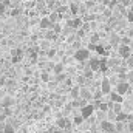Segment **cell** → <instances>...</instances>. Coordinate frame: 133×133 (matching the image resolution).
<instances>
[{
	"instance_id": "12",
	"label": "cell",
	"mask_w": 133,
	"mask_h": 133,
	"mask_svg": "<svg viewBox=\"0 0 133 133\" xmlns=\"http://www.w3.org/2000/svg\"><path fill=\"white\" fill-rule=\"evenodd\" d=\"M127 79H129V82H133V71H130V73L127 74Z\"/></svg>"
},
{
	"instance_id": "11",
	"label": "cell",
	"mask_w": 133,
	"mask_h": 133,
	"mask_svg": "<svg viewBox=\"0 0 133 133\" xmlns=\"http://www.w3.org/2000/svg\"><path fill=\"white\" fill-rule=\"evenodd\" d=\"M77 90H79L77 87H74V90H71V95H73L74 98H77V96H79V93H77Z\"/></svg>"
},
{
	"instance_id": "4",
	"label": "cell",
	"mask_w": 133,
	"mask_h": 133,
	"mask_svg": "<svg viewBox=\"0 0 133 133\" xmlns=\"http://www.w3.org/2000/svg\"><path fill=\"white\" fill-rule=\"evenodd\" d=\"M127 91H129V84H127V82H121V84L118 85V95L122 96V95H125Z\"/></svg>"
},
{
	"instance_id": "8",
	"label": "cell",
	"mask_w": 133,
	"mask_h": 133,
	"mask_svg": "<svg viewBox=\"0 0 133 133\" xmlns=\"http://www.w3.org/2000/svg\"><path fill=\"white\" fill-rule=\"evenodd\" d=\"M3 133H16V130H14V127H12V125H6V127H5V130H3Z\"/></svg>"
},
{
	"instance_id": "3",
	"label": "cell",
	"mask_w": 133,
	"mask_h": 133,
	"mask_svg": "<svg viewBox=\"0 0 133 133\" xmlns=\"http://www.w3.org/2000/svg\"><path fill=\"white\" fill-rule=\"evenodd\" d=\"M93 111H95V107H93V105H90V104H87V105L82 108V119L90 118V116L93 115Z\"/></svg>"
},
{
	"instance_id": "6",
	"label": "cell",
	"mask_w": 133,
	"mask_h": 133,
	"mask_svg": "<svg viewBox=\"0 0 133 133\" xmlns=\"http://www.w3.org/2000/svg\"><path fill=\"white\" fill-rule=\"evenodd\" d=\"M102 129H104L105 132H113V124H110V122H102Z\"/></svg>"
},
{
	"instance_id": "5",
	"label": "cell",
	"mask_w": 133,
	"mask_h": 133,
	"mask_svg": "<svg viewBox=\"0 0 133 133\" xmlns=\"http://www.w3.org/2000/svg\"><path fill=\"white\" fill-rule=\"evenodd\" d=\"M119 53H121V56H124V57H130V48H129V46H121V48H119Z\"/></svg>"
},
{
	"instance_id": "7",
	"label": "cell",
	"mask_w": 133,
	"mask_h": 133,
	"mask_svg": "<svg viewBox=\"0 0 133 133\" xmlns=\"http://www.w3.org/2000/svg\"><path fill=\"white\" fill-rule=\"evenodd\" d=\"M48 26H50V20H48V17H43L40 20V28H48Z\"/></svg>"
},
{
	"instance_id": "1",
	"label": "cell",
	"mask_w": 133,
	"mask_h": 133,
	"mask_svg": "<svg viewBox=\"0 0 133 133\" xmlns=\"http://www.w3.org/2000/svg\"><path fill=\"white\" fill-rule=\"evenodd\" d=\"M74 59L76 61H85V59H88V50H85V48H79L77 51H76V54H74Z\"/></svg>"
},
{
	"instance_id": "9",
	"label": "cell",
	"mask_w": 133,
	"mask_h": 133,
	"mask_svg": "<svg viewBox=\"0 0 133 133\" xmlns=\"http://www.w3.org/2000/svg\"><path fill=\"white\" fill-rule=\"evenodd\" d=\"M99 61H93V62H91V65H90V68H91V70H98V68H99Z\"/></svg>"
},
{
	"instance_id": "15",
	"label": "cell",
	"mask_w": 133,
	"mask_h": 133,
	"mask_svg": "<svg viewBox=\"0 0 133 133\" xmlns=\"http://www.w3.org/2000/svg\"><path fill=\"white\" fill-rule=\"evenodd\" d=\"M129 20L133 22V12H129Z\"/></svg>"
},
{
	"instance_id": "13",
	"label": "cell",
	"mask_w": 133,
	"mask_h": 133,
	"mask_svg": "<svg viewBox=\"0 0 133 133\" xmlns=\"http://www.w3.org/2000/svg\"><path fill=\"white\" fill-rule=\"evenodd\" d=\"M113 108H115V111H118V113L121 111V105H119V104H115V107H113Z\"/></svg>"
},
{
	"instance_id": "14",
	"label": "cell",
	"mask_w": 133,
	"mask_h": 133,
	"mask_svg": "<svg viewBox=\"0 0 133 133\" xmlns=\"http://www.w3.org/2000/svg\"><path fill=\"white\" fill-rule=\"evenodd\" d=\"M127 64H129V66H133V56H132V57H129V61H127Z\"/></svg>"
},
{
	"instance_id": "10",
	"label": "cell",
	"mask_w": 133,
	"mask_h": 133,
	"mask_svg": "<svg viewBox=\"0 0 133 133\" xmlns=\"http://www.w3.org/2000/svg\"><path fill=\"white\" fill-rule=\"evenodd\" d=\"M111 98H113V101H115V102H116V101H118V102L121 101V96H119L118 93H113V95H111Z\"/></svg>"
},
{
	"instance_id": "2",
	"label": "cell",
	"mask_w": 133,
	"mask_h": 133,
	"mask_svg": "<svg viewBox=\"0 0 133 133\" xmlns=\"http://www.w3.org/2000/svg\"><path fill=\"white\" fill-rule=\"evenodd\" d=\"M101 91H102L104 95L111 93V84H110L108 79H102V82H101Z\"/></svg>"
}]
</instances>
